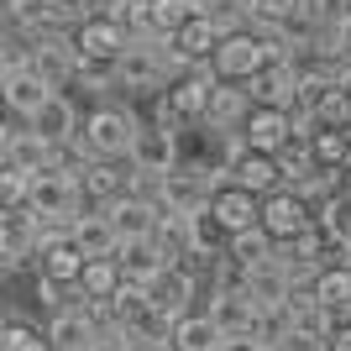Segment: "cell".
I'll list each match as a JSON object with an SVG mask.
<instances>
[{"label": "cell", "mask_w": 351, "mask_h": 351, "mask_svg": "<svg viewBox=\"0 0 351 351\" xmlns=\"http://www.w3.org/2000/svg\"><path fill=\"white\" fill-rule=\"evenodd\" d=\"M142 121L126 110V105H110L100 100L95 110H89L84 121H79V147H84L95 162H126V152H132V136Z\"/></svg>", "instance_id": "cell-1"}, {"label": "cell", "mask_w": 351, "mask_h": 351, "mask_svg": "<svg viewBox=\"0 0 351 351\" xmlns=\"http://www.w3.org/2000/svg\"><path fill=\"white\" fill-rule=\"evenodd\" d=\"M173 79H178V69L168 58V43H126V53L116 58V89L162 95Z\"/></svg>", "instance_id": "cell-2"}, {"label": "cell", "mask_w": 351, "mask_h": 351, "mask_svg": "<svg viewBox=\"0 0 351 351\" xmlns=\"http://www.w3.org/2000/svg\"><path fill=\"white\" fill-rule=\"evenodd\" d=\"M27 210L37 215V226H73L84 215V194H79V178L47 168V173L27 178Z\"/></svg>", "instance_id": "cell-3"}, {"label": "cell", "mask_w": 351, "mask_h": 351, "mask_svg": "<svg viewBox=\"0 0 351 351\" xmlns=\"http://www.w3.org/2000/svg\"><path fill=\"white\" fill-rule=\"evenodd\" d=\"M220 168H226V184L231 189H247V194H273L283 189L278 184V158H267V152H257V147H247L241 136H220Z\"/></svg>", "instance_id": "cell-4"}, {"label": "cell", "mask_w": 351, "mask_h": 351, "mask_svg": "<svg viewBox=\"0 0 351 351\" xmlns=\"http://www.w3.org/2000/svg\"><path fill=\"white\" fill-rule=\"evenodd\" d=\"M27 69L43 79L53 95L73 84V69H79V47H73V32H53V37H37L27 47Z\"/></svg>", "instance_id": "cell-5"}, {"label": "cell", "mask_w": 351, "mask_h": 351, "mask_svg": "<svg viewBox=\"0 0 351 351\" xmlns=\"http://www.w3.org/2000/svg\"><path fill=\"white\" fill-rule=\"evenodd\" d=\"M126 168L132 173H147V178H162L178 168V132L158 126V121H142L132 136V152H126Z\"/></svg>", "instance_id": "cell-6"}, {"label": "cell", "mask_w": 351, "mask_h": 351, "mask_svg": "<svg viewBox=\"0 0 351 351\" xmlns=\"http://www.w3.org/2000/svg\"><path fill=\"white\" fill-rule=\"evenodd\" d=\"M257 69H263V37L257 32H226L210 53V73L220 84H247Z\"/></svg>", "instance_id": "cell-7"}, {"label": "cell", "mask_w": 351, "mask_h": 351, "mask_svg": "<svg viewBox=\"0 0 351 351\" xmlns=\"http://www.w3.org/2000/svg\"><path fill=\"white\" fill-rule=\"evenodd\" d=\"M142 289H147V309H158L162 320H178V315H189V299H194L199 283H194V273L184 263H168V267H158Z\"/></svg>", "instance_id": "cell-8"}, {"label": "cell", "mask_w": 351, "mask_h": 351, "mask_svg": "<svg viewBox=\"0 0 351 351\" xmlns=\"http://www.w3.org/2000/svg\"><path fill=\"white\" fill-rule=\"evenodd\" d=\"M241 89H247V100L257 110H293V100H299V63H263Z\"/></svg>", "instance_id": "cell-9"}, {"label": "cell", "mask_w": 351, "mask_h": 351, "mask_svg": "<svg viewBox=\"0 0 351 351\" xmlns=\"http://www.w3.org/2000/svg\"><path fill=\"white\" fill-rule=\"evenodd\" d=\"M309 226H315V215H309V205L299 199V194H289V189L263 194V231L273 236V247H289V241H299Z\"/></svg>", "instance_id": "cell-10"}, {"label": "cell", "mask_w": 351, "mask_h": 351, "mask_svg": "<svg viewBox=\"0 0 351 351\" xmlns=\"http://www.w3.org/2000/svg\"><path fill=\"white\" fill-rule=\"evenodd\" d=\"M236 136L247 147H257V152H267V158H278L283 147L293 142V110H257V105H252Z\"/></svg>", "instance_id": "cell-11"}, {"label": "cell", "mask_w": 351, "mask_h": 351, "mask_svg": "<svg viewBox=\"0 0 351 351\" xmlns=\"http://www.w3.org/2000/svg\"><path fill=\"white\" fill-rule=\"evenodd\" d=\"M100 215L110 220V231H116V241H147V236L158 231V215H162V210L152 205V199H136V194H121V199H110V205H105Z\"/></svg>", "instance_id": "cell-12"}, {"label": "cell", "mask_w": 351, "mask_h": 351, "mask_svg": "<svg viewBox=\"0 0 351 351\" xmlns=\"http://www.w3.org/2000/svg\"><path fill=\"white\" fill-rule=\"evenodd\" d=\"M210 215L220 220V231H226V236H247V231H257V226H263V199L226 184V189L210 199Z\"/></svg>", "instance_id": "cell-13"}, {"label": "cell", "mask_w": 351, "mask_h": 351, "mask_svg": "<svg viewBox=\"0 0 351 351\" xmlns=\"http://www.w3.org/2000/svg\"><path fill=\"white\" fill-rule=\"evenodd\" d=\"M126 27L110 21V16H84L79 27H73V47L84 53V58H121L126 53Z\"/></svg>", "instance_id": "cell-14"}, {"label": "cell", "mask_w": 351, "mask_h": 351, "mask_svg": "<svg viewBox=\"0 0 351 351\" xmlns=\"http://www.w3.org/2000/svg\"><path fill=\"white\" fill-rule=\"evenodd\" d=\"M27 132L43 136L47 147H69L73 136H79V110H73V100L69 95H47V105L27 121Z\"/></svg>", "instance_id": "cell-15"}, {"label": "cell", "mask_w": 351, "mask_h": 351, "mask_svg": "<svg viewBox=\"0 0 351 351\" xmlns=\"http://www.w3.org/2000/svg\"><path fill=\"white\" fill-rule=\"evenodd\" d=\"M47 95H53V89H47L32 69H11V73H5V84H0V105H5L16 121H32L47 105Z\"/></svg>", "instance_id": "cell-16"}, {"label": "cell", "mask_w": 351, "mask_h": 351, "mask_svg": "<svg viewBox=\"0 0 351 351\" xmlns=\"http://www.w3.org/2000/svg\"><path fill=\"white\" fill-rule=\"evenodd\" d=\"M210 320H215L220 336H252V320H257V304H252L241 289H215L210 293Z\"/></svg>", "instance_id": "cell-17"}, {"label": "cell", "mask_w": 351, "mask_h": 351, "mask_svg": "<svg viewBox=\"0 0 351 351\" xmlns=\"http://www.w3.org/2000/svg\"><path fill=\"white\" fill-rule=\"evenodd\" d=\"M252 100L241 84H215V95H210V110H205V132L215 136H236L241 132V121H247Z\"/></svg>", "instance_id": "cell-18"}, {"label": "cell", "mask_w": 351, "mask_h": 351, "mask_svg": "<svg viewBox=\"0 0 351 351\" xmlns=\"http://www.w3.org/2000/svg\"><path fill=\"white\" fill-rule=\"evenodd\" d=\"M241 293H247L257 309H273V304H289L293 283H289V273H283V263L273 257V263L252 267V273H241Z\"/></svg>", "instance_id": "cell-19"}, {"label": "cell", "mask_w": 351, "mask_h": 351, "mask_svg": "<svg viewBox=\"0 0 351 351\" xmlns=\"http://www.w3.org/2000/svg\"><path fill=\"white\" fill-rule=\"evenodd\" d=\"M69 241L79 247V257L84 263H95V257H116V231H110V220L100 215V210H84V215L73 220V231H69Z\"/></svg>", "instance_id": "cell-20"}, {"label": "cell", "mask_w": 351, "mask_h": 351, "mask_svg": "<svg viewBox=\"0 0 351 351\" xmlns=\"http://www.w3.org/2000/svg\"><path fill=\"white\" fill-rule=\"evenodd\" d=\"M0 252L16 257V263L37 257V215H32L27 205L21 210H0Z\"/></svg>", "instance_id": "cell-21"}, {"label": "cell", "mask_w": 351, "mask_h": 351, "mask_svg": "<svg viewBox=\"0 0 351 351\" xmlns=\"http://www.w3.org/2000/svg\"><path fill=\"white\" fill-rule=\"evenodd\" d=\"M220 341H226V336L215 330V320H210L205 309H189V315H178L173 330H168V346H173V351H215Z\"/></svg>", "instance_id": "cell-22"}, {"label": "cell", "mask_w": 351, "mask_h": 351, "mask_svg": "<svg viewBox=\"0 0 351 351\" xmlns=\"http://www.w3.org/2000/svg\"><path fill=\"white\" fill-rule=\"evenodd\" d=\"M315 304H320L325 315H336V320L351 315V267L346 263L320 267V278H315Z\"/></svg>", "instance_id": "cell-23"}, {"label": "cell", "mask_w": 351, "mask_h": 351, "mask_svg": "<svg viewBox=\"0 0 351 351\" xmlns=\"http://www.w3.org/2000/svg\"><path fill=\"white\" fill-rule=\"evenodd\" d=\"M152 247L162 252V263H189L194 257V236H189V215H158V231H152Z\"/></svg>", "instance_id": "cell-24"}, {"label": "cell", "mask_w": 351, "mask_h": 351, "mask_svg": "<svg viewBox=\"0 0 351 351\" xmlns=\"http://www.w3.org/2000/svg\"><path fill=\"white\" fill-rule=\"evenodd\" d=\"M116 267H121L126 283H147L158 267H168V263H162V252L152 247V236H147V241H121L116 247Z\"/></svg>", "instance_id": "cell-25"}, {"label": "cell", "mask_w": 351, "mask_h": 351, "mask_svg": "<svg viewBox=\"0 0 351 351\" xmlns=\"http://www.w3.org/2000/svg\"><path fill=\"white\" fill-rule=\"evenodd\" d=\"M121 289V267L116 257H95V263H84V273H79V293H84V304H110V293Z\"/></svg>", "instance_id": "cell-26"}, {"label": "cell", "mask_w": 351, "mask_h": 351, "mask_svg": "<svg viewBox=\"0 0 351 351\" xmlns=\"http://www.w3.org/2000/svg\"><path fill=\"white\" fill-rule=\"evenodd\" d=\"M273 257H278V247H273V236H267L263 226H257V231H247V236H231V247H226V263H236L241 273L273 263Z\"/></svg>", "instance_id": "cell-27"}, {"label": "cell", "mask_w": 351, "mask_h": 351, "mask_svg": "<svg viewBox=\"0 0 351 351\" xmlns=\"http://www.w3.org/2000/svg\"><path fill=\"white\" fill-rule=\"evenodd\" d=\"M315 226H320V236L330 241V247L346 252V247H351V194L336 189V194L320 205V220H315Z\"/></svg>", "instance_id": "cell-28"}, {"label": "cell", "mask_w": 351, "mask_h": 351, "mask_svg": "<svg viewBox=\"0 0 351 351\" xmlns=\"http://www.w3.org/2000/svg\"><path fill=\"white\" fill-rule=\"evenodd\" d=\"M189 236H194V257H226V247H231V236L220 231V220L210 210L189 215Z\"/></svg>", "instance_id": "cell-29"}, {"label": "cell", "mask_w": 351, "mask_h": 351, "mask_svg": "<svg viewBox=\"0 0 351 351\" xmlns=\"http://www.w3.org/2000/svg\"><path fill=\"white\" fill-rule=\"evenodd\" d=\"M247 5L252 0H199V11H205V21L226 37V32H247Z\"/></svg>", "instance_id": "cell-30"}, {"label": "cell", "mask_w": 351, "mask_h": 351, "mask_svg": "<svg viewBox=\"0 0 351 351\" xmlns=\"http://www.w3.org/2000/svg\"><path fill=\"white\" fill-rule=\"evenodd\" d=\"M73 84L89 89V95H105V89H116V58H84V53H79Z\"/></svg>", "instance_id": "cell-31"}, {"label": "cell", "mask_w": 351, "mask_h": 351, "mask_svg": "<svg viewBox=\"0 0 351 351\" xmlns=\"http://www.w3.org/2000/svg\"><path fill=\"white\" fill-rule=\"evenodd\" d=\"M142 309H147V289H142V283H126V278H121V289L110 293V304H105L110 325H132Z\"/></svg>", "instance_id": "cell-32"}, {"label": "cell", "mask_w": 351, "mask_h": 351, "mask_svg": "<svg viewBox=\"0 0 351 351\" xmlns=\"http://www.w3.org/2000/svg\"><path fill=\"white\" fill-rule=\"evenodd\" d=\"M309 16H315V27L320 32H346L351 27V0H304Z\"/></svg>", "instance_id": "cell-33"}, {"label": "cell", "mask_w": 351, "mask_h": 351, "mask_svg": "<svg viewBox=\"0 0 351 351\" xmlns=\"http://www.w3.org/2000/svg\"><path fill=\"white\" fill-rule=\"evenodd\" d=\"M267 351H325V341L320 336H304V330H293V325H289V330H283Z\"/></svg>", "instance_id": "cell-34"}, {"label": "cell", "mask_w": 351, "mask_h": 351, "mask_svg": "<svg viewBox=\"0 0 351 351\" xmlns=\"http://www.w3.org/2000/svg\"><path fill=\"white\" fill-rule=\"evenodd\" d=\"M89 351H132V336H126L121 325H100L95 341H89Z\"/></svg>", "instance_id": "cell-35"}, {"label": "cell", "mask_w": 351, "mask_h": 351, "mask_svg": "<svg viewBox=\"0 0 351 351\" xmlns=\"http://www.w3.org/2000/svg\"><path fill=\"white\" fill-rule=\"evenodd\" d=\"M215 351H267V346H263L257 336H226V341H220Z\"/></svg>", "instance_id": "cell-36"}, {"label": "cell", "mask_w": 351, "mask_h": 351, "mask_svg": "<svg viewBox=\"0 0 351 351\" xmlns=\"http://www.w3.org/2000/svg\"><path fill=\"white\" fill-rule=\"evenodd\" d=\"M325 351H351V320H341L336 330H330V341H325Z\"/></svg>", "instance_id": "cell-37"}, {"label": "cell", "mask_w": 351, "mask_h": 351, "mask_svg": "<svg viewBox=\"0 0 351 351\" xmlns=\"http://www.w3.org/2000/svg\"><path fill=\"white\" fill-rule=\"evenodd\" d=\"M132 351H173L168 341H147V346H132Z\"/></svg>", "instance_id": "cell-38"}, {"label": "cell", "mask_w": 351, "mask_h": 351, "mask_svg": "<svg viewBox=\"0 0 351 351\" xmlns=\"http://www.w3.org/2000/svg\"><path fill=\"white\" fill-rule=\"evenodd\" d=\"M341 189H346V194H351V162H346V173H341Z\"/></svg>", "instance_id": "cell-39"}, {"label": "cell", "mask_w": 351, "mask_h": 351, "mask_svg": "<svg viewBox=\"0 0 351 351\" xmlns=\"http://www.w3.org/2000/svg\"><path fill=\"white\" fill-rule=\"evenodd\" d=\"M5 73H11V63H5V53H0V84H5Z\"/></svg>", "instance_id": "cell-40"}, {"label": "cell", "mask_w": 351, "mask_h": 351, "mask_svg": "<svg viewBox=\"0 0 351 351\" xmlns=\"http://www.w3.org/2000/svg\"><path fill=\"white\" fill-rule=\"evenodd\" d=\"M0 32H5V0H0Z\"/></svg>", "instance_id": "cell-41"}, {"label": "cell", "mask_w": 351, "mask_h": 351, "mask_svg": "<svg viewBox=\"0 0 351 351\" xmlns=\"http://www.w3.org/2000/svg\"><path fill=\"white\" fill-rule=\"evenodd\" d=\"M341 263H346V267H351V247H346V252H341Z\"/></svg>", "instance_id": "cell-42"}]
</instances>
